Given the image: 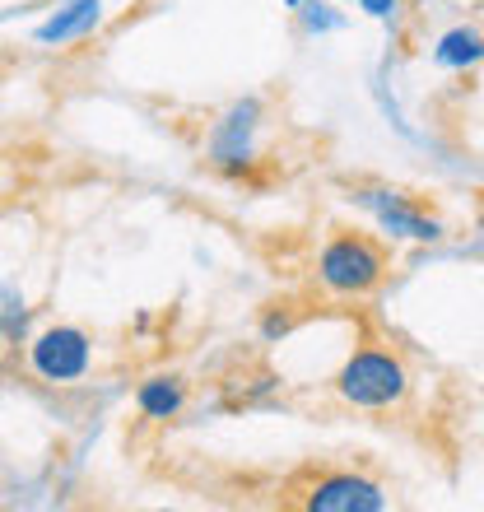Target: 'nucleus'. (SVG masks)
<instances>
[{"label": "nucleus", "instance_id": "f257e3e1", "mask_svg": "<svg viewBox=\"0 0 484 512\" xmlns=\"http://www.w3.org/2000/svg\"><path fill=\"white\" fill-rule=\"evenodd\" d=\"M317 284H322L331 298H368L377 284L387 280L391 256L387 247L368 238L359 229H340L331 233L317 252Z\"/></svg>", "mask_w": 484, "mask_h": 512}, {"label": "nucleus", "instance_id": "f03ea898", "mask_svg": "<svg viewBox=\"0 0 484 512\" xmlns=\"http://www.w3.org/2000/svg\"><path fill=\"white\" fill-rule=\"evenodd\" d=\"M336 396L354 410H396L410 396V368L387 345H359L331 378Z\"/></svg>", "mask_w": 484, "mask_h": 512}, {"label": "nucleus", "instance_id": "7ed1b4c3", "mask_svg": "<svg viewBox=\"0 0 484 512\" xmlns=\"http://www.w3.org/2000/svg\"><path fill=\"white\" fill-rule=\"evenodd\" d=\"M350 201L359 205L363 215H373L377 233H387L391 243H438V238L447 233L443 219L429 215L410 191L368 182V187H350Z\"/></svg>", "mask_w": 484, "mask_h": 512}, {"label": "nucleus", "instance_id": "20e7f679", "mask_svg": "<svg viewBox=\"0 0 484 512\" xmlns=\"http://www.w3.org/2000/svg\"><path fill=\"white\" fill-rule=\"evenodd\" d=\"M256 149H261V103L256 98H238L233 108H224L210 122L205 163L224 177H242L256 163Z\"/></svg>", "mask_w": 484, "mask_h": 512}, {"label": "nucleus", "instance_id": "39448f33", "mask_svg": "<svg viewBox=\"0 0 484 512\" xmlns=\"http://www.w3.org/2000/svg\"><path fill=\"white\" fill-rule=\"evenodd\" d=\"M28 368L33 378L52 382V387H70V382L89 378L94 368V340L80 326H42L38 336H28Z\"/></svg>", "mask_w": 484, "mask_h": 512}, {"label": "nucleus", "instance_id": "423d86ee", "mask_svg": "<svg viewBox=\"0 0 484 512\" xmlns=\"http://www.w3.org/2000/svg\"><path fill=\"white\" fill-rule=\"evenodd\" d=\"M298 508H308V512H387L391 499L377 480H368V475H359V471H322L303 485Z\"/></svg>", "mask_w": 484, "mask_h": 512}, {"label": "nucleus", "instance_id": "0eeeda50", "mask_svg": "<svg viewBox=\"0 0 484 512\" xmlns=\"http://www.w3.org/2000/svg\"><path fill=\"white\" fill-rule=\"evenodd\" d=\"M103 19H108V5H103V0H61V5L33 28V42H38V47H70V42L89 38Z\"/></svg>", "mask_w": 484, "mask_h": 512}, {"label": "nucleus", "instance_id": "6e6552de", "mask_svg": "<svg viewBox=\"0 0 484 512\" xmlns=\"http://www.w3.org/2000/svg\"><path fill=\"white\" fill-rule=\"evenodd\" d=\"M480 61H484V28H475V24L447 28V33H438V42H433V66L438 70L466 75V70H475Z\"/></svg>", "mask_w": 484, "mask_h": 512}, {"label": "nucleus", "instance_id": "1a4fd4ad", "mask_svg": "<svg viewBox=\"0 0 484 512\" xmlns=\"http://www.w3.org/2000/svg\"><path fill=\"white\" fill-rule=\"evenodd\" d=\"M182 405H187V382L177 378V373H154L135 387V410L154 424H168V419L182 415Z\"/></svg>", "mask_w": 484, "mask_h": 512}, {"label": "nucleus", "instance_id": "9d476101", "mask_svg": "<svg viewBox=\"0 0 484 512\" xmlns=\"http://www.w3.org/2000/svg\"><path fill=\"white\" fill-rule=\"evenodd\" d=\"M0 340L5 345H19V340H28V303L19 289H0Z\"/></svg>", "mask_w": 484, "mask_h": 512}, {"label": "nucleus", "instance_id": "9b49d317", "mask_svg": "<svg viewBox=\"0 0 484 512\" xmlns=\"http://www.w3.org/2000/svg\"><path fill=\"white\" fill-rule=\"evenodd\" d=\"M294 14H298V28H303L308 38H322V33L345 28V14L336 10V0H303Z\"/></svg>", "mask_w": 484, "mask_h": 512}, {"label": "nucleus", "instance_id": "f8f14e48", "mask_svg": "<svg viewBox=\"0 0 484 512\" xmlns=\"http://www.w3.org/2000/svg\"><path fill=\"white\" fill-rule=\"evenodd\" d=\"M368 19H377V24H396L401 19V10H405V0H354Z\"/></svg>", "mask_w": 484, "mask_h": 512}, {"label": "nucleus", "instance_id": "ddd939ff", "mask_svg": "<svg viewBox=\"0 0 484 512\" xmlns=\"http://www.w3.org/2000/svg\"><path fill=\"white\" fill-rule=\"evenodd\" d=\"M289 326H294V317H289V312H266L261 336H266V340H280V336H289Z\"/></svg>", "mask_w": 484, "mask_h": 512}, {"label": "nucleus", "instance_id": "4468645a", "mask_svg": "<svg viewBox=\"0 0 484 512\" xmlns=\"http://www.w3.org/2000/svg\"><path fill=\"white\" fill-rule=\"evenodd\" d=\"M298 5H303V0H284V10H298Z\"/></svg>", "mask_w": 484, "mask_h": 512}, {"label": "nucleus", "instance_id": "2eb2a0df", "mask_svg": "<svg viewBox=\"0 0 484 512\" xmlns=\"http://www.w3.org/2000/svg\"><path fill=\"white\" fill-rule=\"evenodd\" d=\"M336 5H340V0H336Z\"/></svg>", "mask_w": 484, "mask_h": 512}]
</instances>
